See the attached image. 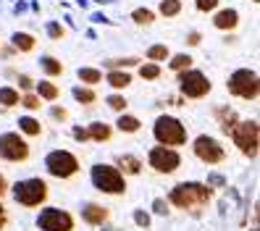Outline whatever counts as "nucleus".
Listing matches in <instances>:
<instances>
[{
    "label": "nucleus",
    "mask_w": 260,
    "mask_h": 231,
    "mask_svg": "<svg viewBox=\"0 0 260 231\" xmlns=\"http://www.w3.org/2000/svg\"><path fill=\"white\" fill-rule=\"evenodd\" d=\"M152 210H155L158 215H166V213H168V203H166V200H160V197H158L155 203H152Z\"/></svg>",
    "instance_id": "nucleus-39"
},
{
    "label": "nucleus",
    "mask_w": 260,
    "mask_h": 231,
    "mask_svg": "<svg viewBox=\"0 0 260 231\" xmlns=\"http://www.w3.org/2000/svg\"><path fill=\"white\" fill-rule=\"evenodd\" d=\"M116 129L118 131H124V134H137L142 129V121L137 118V116H129V113H121L118 121H116Z\"/></svg>",
    "instance_id": "nucleus-21"
},
{
    "label": "nucleus",
    "mask_w": 260,
    "mask_h": 231,
    "mask_svg": "<svg viewBox=\"0 0 260 231\" xmlns=\"http://www.w3.org/2000/svg\"><path fill=\"white\" fill-rule=\"evenodd\" d=\"M29 155H32V147H29V142L24 140L21 134H0V158L8 160V163H24L29 160Z\"/></svg>",
    "instance_id": "nucleus-9"
},
{
    "label": "nucleus",
    "mask_w": 260,
    "mask_h": 231,
    "mask_svg": "<svg viewBox=\"0 0 260 231\" xmlns=\"http://www.w3.org/2000/svg\"><path fill=\"white\" fill-rule=\"evenodd\" d=\"M48 181L45 179H24L13 184V200L24 208H40L48 200Z\"/></svg>",
    "instance_id": "nucleus-6"
},
{
    "label": "nucleus",
    "mask_w": 260,
    "mask_h": 231,
    "mask_svg": "<svg viewBox=\"0 0 260 231\" xmlns=\"http://www.w3.org/2000/svg\"><path fill=\"white\" fill-rule=\"evenodd\" d=\"M145 55H147L150 63H166V60L171 58V50H168V45H150Z\"/></svg>",
    "instance_id": "nucleus-24"
},
{
    "label": "nucleus",
    "mask_w": 260,
    "mask_h": 231,
    "mask_svg": "<svg viewBox=\"0 0 260 231\" xmlns=\"http://www.w3.org/2000/svg\"><path fill=\"white\" fill-rule=\"evenodd\" d=\"M11 48L16 50V53H32V50L37 48V37L29 35V32H13Z\"/></svg>",
    "instance_id": "nucleus-16"
},
{
    "label": "nucleus",
    "mask_w": 260,
    "mask_h": 231,
    "mask_svg": "<svg viewBox=\"0 0 260 231\" xmlns=\"http://www.w3.org/2000/svg\"><path fill=\"white\" fill-rule=\"evenodd\" d=\"M89 176H92L95 189H100V192H105V194H124V192H126V176L121 174L116 166L98 163Z\"/></svg>",
    "instance_id": "nucleus-4"
},
{
    "label": "nucleus",
    "mask_w": 260,
    "mask_h": 231,
    "mask_svg": "<svg viewBox=\"0 0 260 231\" xmlns=\"http://www.w3.org/2000/svg\"><path fill=\"white\" fill-rule=\"evenodd\" d=\"M108 218H111V210L103 208V205H98V203H87V205L82 208V221H84L87 226H103Z\"/></svg>",
    "instance_id": "nucleus-14"
},
{
    "label": "nucleus",
    "mask_w": 260,
    "mask_h": 231,
    "mask_svg": "<svg viewBox=\"0 0 260 231\" xmlns=\"http://www.w3.org/2000/svg\"><path fill=\"white\" fill-rule=\"evenodd\" d=\"M252 3H260V0H252Z\"/></svg>",
    "instance_id": "nucleus-45"
},
{
    "label": "nucleus",
    "mask_w": 260,
    "mask_h": 231,
    "mask_svg": "<svg viewBox=\"0 0 260 231\" xmlns=\"http://www.w3.org/2000/svg\"><path fill=\"white\" fill-rule=\"evenodd\" d=\"M216 121H218V126H221V131L223 134H229L234 126H237V121H239V116L232 111V108H226V105H218L216 108Z\"/></svg>",
    "instance_id": "nucleus-18"
},
{
    "label": "nucleus",
    "mask_w": 260,
    "mask_h": 231,
    "mask_svg": "<svg viewBox=\"0 0 260 231\" xmlns=\"http://www.w3.org/2000/svg\"><path fill=\"white\" fill-rule=\"evenodd\" d=\"M116 168L124 176H140L142 174V160L137 155H118L116 158Z\"/></svg>",
    "instance_id": "nucleus-15"
},
{
    "label": "nucleus",
    "mask_w": 260,
    "mask_h": 231,
    "mask_svg": "<svg viewBox=\"0 0 260 231\" xmlns=\"http://www.w3.org/2000/svg\"><path fill=\"white\" fill-rule=\"evenodd\" d=\"M48 37L55 40V42H60V40L66 37V26L58 24V21H48Z\"/></svg>",
    "instance_id": "nucleus-35"
},
{
    "label": "nucleus",
    "mask_w": 260,
    "mask_h": 231,
    "mask_svg": "<svg viewBox=\"0 0 260 231\" xmlns=\"http://www.w3.org/2000/svg\"><path fill=\"white\" fill-rule=\"evenodd\" d=\"M19 100H21V95H19L16 87H11V84L0 87V105H3V108H16Z\"/></svg>",
    "instance_id": "nucleus-26"
},
{
    "label": "nucleus",
    "mask_w": 260,
    "mask_h": 231,
    "mask_svg": "<svg viewBox=\"0 0 260 231\" xmlns=\"http://www.w3.org/2000/svg\"><path fill=\"white\" fill-rule=\"evenodd\" d=\"M19 105L26 108V111H40V108H42V100L35 95V92H26V95L19 100Z\"/></svg>",
    "instance_id": "nucleus-34"
},
{
    "label": "nucleus",
    "mask_w": 260,
    "mask_h": 231,
    "mask_svg": "<svg viewBox=\"0 0 260 231\" xmlns=\"http://www.w3.org/2000/svg\"><path fill=\"white\" fill-rule=\"evenodd\" d=\"M168 60H171V63H168V69H171L174 74H179V71H187V69H192V63H194V58H192L189 53H179V55H171Z\"/></svg>",
    "instance_id": "nucleus-28"
},
{
    "label": "nucleus",
    "mask_w": 260,
    "mask_h": 231,
    "mask_svg": "<svg viewBox=\"0 0 260 231\" xmlns=\"http://www.w3.org/2000/svg\"><path fill=\"white\" fill-rule=\"evenodd\" d=\"M158 13L166 19H174L181 13V0H160L158 3Z\"/></svg>",
    "instance_id": "nucleus-31"
},
{
    "label": "nucleus",
    "mask_w": 260,
    "mask_h": 231,
    "mask_svg": "<svg viewBox=\"0 0 260 231\" xmlns=\"http://www.w3.org/2000/svg\"><path fill=\"white\" fill-rule=\"evenodd\" d=\"M40 69H42L45 74H48L50 79H53V76H60V74L66 71V66L60 63L58 58H53V55H42V58H40Z\"/></svg>",
    "instance_id": "nucleus-22"
},
{
    "label": "nucleus",
    "mask_w": 260,
    "mask_h": 231,
    "mask_svg": "<svg viewBox=\"0 0 260 231\" xmlns=\"http://www.w3.org/2000/svg\"><path fill=\"white\" fill-rule=\"evenodd\" d=\"M213 26L221 32H234L239 26V11L237 8H216L213 11Z\"/></svg>",
    "instance_id": "nucleus-13"
},
{
    "label": "nucleus",
    "mask_w": 260,
    "mask_h": 231,
    "mask_svg": "<svg viewBox=\"0 0 260 231\" xmlns=\"http://www.w3.org/2000/svg\"><path fill=\"white\" fill-rule=\"evenodd\" d=\"M45 168H48L50 176L66 181V179H74L79 174V158L69 150H53L50 155L45 158Z\"/></svg>",
    "instance_id": "nucleus-8"
},
{
    "label": "nucleus",
    "mask_w": 260,
    "mask_h": 231,
    "mask_svg": "<svg viewBox=\"0 0 260 231\" xmlns=\"http://www.w3.org/2000/svg\"><path fill=\"white\" fill-rule=\"evenodd\" d=\"M155 16H158V13L152 8H134L132 11V21L140 24V26H150L152 21H155Z\"/></svg>",
    "instance_id": "nucleus-30"
},
{
    "label": "nucleus",
    "mask_w": 260,
    "mask_h": 231,
    "mask_svg": "<svg viewBox=\"0 0 260 231\" xmlns=\"http://www.w3.org/2000/svg\"><path fill=\"white\" fill-rule=\"evenodd\" d=\"M200 42H203V35L200 32H189L187 35V45H189V48H197Z\"/></svg>",
    "instance_id": "nucleus-41"
},
{
    "label": "nucleus",
    "mask_w": 260,
    "mask_h": 231,
    "mask_svg": "<svg viewBox=\"0 0 260 231\" xmlns=\"http://www.w3.org/2000/svg\"><path fill=\"white\" fill-rule=\"evenodd\" d=\"M147 160H150V168H155L158 174H174V171H179V166H181L179 150H174V147H163V145L152 147V150H150V155H147Z\"/></svg>",
    "instance_id": "nucleus-12"
},
{
    "label": "nucleus",
    "mask_w": 260,
    "mask_h": 231,
    "mask_svg": "<svg viewBox=\"0 0 260 231\" xmlns=\"http://www.w3.org/2000/svg\"><path fill=\"white\" fill-rule=\"evenodd\" d=\"M192 152H194L197 160H203L208 166H218V163L226 160V150L221 147V142L213 140V137H208V134H200L192 142Z\"/></svg>",
    "instance_id": "nucleus-10"
},
{
    "label": "nucleus",
    "mask_w": 260,
    "mask_h": 231,
    "mask_svg": "<svg viewBox=\"0 0 260 231\" xmlns=\"http://www.w3.org/2000/svg\"><path fill=\"white\" fill-rule=\"evenodd\" d=\"M176 79H179V92H181V97H184V100H203L208 92L213 89L210 79L203 71H197V69L179 71Z\"/></svg>",
    "instance_id": "nucleus-7"
},
{
    "label": "nucleus",
    "mask_w": 260,
    "mask_h": 231,
    "mask_svg": "<svg viewBox=\"0 0 260 231\" xmlns=\"http://www.w3.org/2000/svg\"><path fill=\"white\" fill-rule=\"evenodd\" d=\"M76 76H79V82H82L84 87H95V84L103 82V71H100V69H92V66L79 69V71H76Z\"/></svg>",
    "instance_id": "nucleus-23"
},
{
    "label": "nucleus",
    "mask_w": 260,
    "mask_h": 231,
    "mask_svg": "<svg viewBox=\"0 0 260 231\" xmlns=\"http://www.w3.org/2000/svg\"><path fill=\"white\" fill-rule=\"evenodd\" d=\"M105 82H108L113 89H126V87L132 84V74L124 71V69H116V71L105 74Z\"/></svg>",
    "instance_id": "nucleus-20"
},
{
    "label": "nucleus",
    "mask_w": 260,
    "mask_h": 231,
    "mask_svg": "<svg viewBox=\"0 0 260 231\" xmlns=\"http://www.w3.org/2000/svg\"><path fill=\"white\" fill-rule=\"evenodd\" d=\"M71 95H74V100L76 103H82V105H92V103H98V92L92 89V87H74L71 89Z\"/></svg>",
    "instance_id": "nucleus-25"
},
{
    "label": "nucleus",
    "mask_w": 260,
    "mask_h": 231,
    "mask_svg": "<svg viewBox=\"0 0 260 231\" xmlns=\"http://www.w3.org/2000/svg\"><path fill=\"white\" fill-rule=\"evenodd\" d=\"M71 134H74V140H76V142H87V140H89V134H87V129H79V126H76V129H74Z\"/></svg>",
    "instance_id": "nucleus-42"
},
{
    "label": "nucleus",
    "mask_w": 260,
    "mask_h": 231,
    "mask_svg": "<svg viewBox=\"0 0 260 231\" xmlns=\"http://www.w3.org/2000/svg\"><path fill=\"white\" fill-rule=\"evenodd\" d=\"M105 103H108V108H111V111H116V113H126V108H129V103H126L124 95H108V97H105Z\"/></svg>",
    "instance_id": "nucleus-33"
},
{
    "label": "nucleus",
    "mask_w": 260,
    "mask_h": 231,
    "mask_svg": "<svg viewBox=\"0 0 260 231\" xmlns=\"http://www.w3.org/2000/svg\"><path fill=\"white\" fill-rule=\"evenodd\" d=\"M152 137L163 147H181L187 145V126L174 116H160L152 126Z\"/></svg>",
    "instance_id": "nucleus-2"
},
{
    "label": "nucleus",
    "mask_w": 260,
    "mask_h": 231,
    "mask_svg": "<svg viewBox=\"0 0 260 231\" xmlns=\"http://www.w3.org/2000/svg\"><path fill=\"white\" fill-rule=\"evenodd\" d=\"M218 6H221V0H194V8L200 13H213Z\"/></svg>",
    "instance_id": "nucleus-36"
},
{
    "label": "nucleus",
    "mask_w": 260,
    "mask_h": 231,
    "mask_svg": "<svg viewBox=\"0 0 260 231\" xmlns=\"http://www.w3.org/2000/svg\"><path fill=\"white\" fill-rule=\"evenodd\" d=\"M87 134L92 142H108L113 137V126L105 124V121H92V124L87 126Z\"/></svg>",
    "instance_id": "nucleus-19"
},
{
    "label": "nucleus",
    "mask_w": 260,
    "mask_h": 231,
    "mask_svg": "<svg viewBox=\"0 0 260 231\" xmlns=\"http://www.w3.org/2000/svg\"><path fill=\"white\" fill-rule=\"evenodd\" d=\"M6 223H8V213H6V208H3V203H0V231L6 228Z\"/></svg>",
    "instance_id": "nucleus-44"
},
{
    "label": "nucleus",
    "mask_w": 260,
    "mask_h": 231,
    "mask_svg": "<svg viewBox=\"0 0 260 231\" xmlns=\"http://www.w3.org/2000/svg\"><path fill=\"white\" fill-rule=\"evenodd\" d=\"M210 200H213V189L197 181H181L168 192V203L179 210H189V213H200Z\"/></svg>",
    "instance_id": "nucleus-1"
},
{
    "label": "nucleus",
    "mask_w": 260,
    "mask_h": 231,
    "mask_svg": "<svg viewBox=\"0 0 260 231\" xmlns=\"http://www.w3.org/2000/svg\"><path fill=\"white\" fill-rule=\"evenodd\" d=\"M160 74H163L160 63H140V76H142V79H147V82H155Z\"/></svg>",
    "instance_id": "nucleus-32"
},
{
    "label": "nucleus",
    "mask_w": 260,
    "mask_h": 231,
    "mask_svg": "<svg viewBox=\"0 0 260 231\" xmlns=\"http://www.w3.org/2000/svg\"><path fill=\"white\" fill-rule=\"evenodd\" d=\"M19 129H21V134H26V137H40V134H42L40 121H37V118H32V116L19 118Z\"/></svg>",
    "instance_id": "nucleus-29"
},
{
    "label": "nucleus",
    "mask_w": 260,
    "mask_h": 231,
    "mask_svg": "<svg viewBox=\"0 0 260 231\" xmlns=\"http://www.w3.org/2000/svg\"><path fill=\"white\" fill-rule=\"evenodd\" d=\"M229 95L242 97V100H257L260 95V79H257V71L252 69H237L226 82Z\"/></svg>",
    "instance_id": "nucleus-5"
},
{
    "label": "nucleus",
    "mask_w": 260,
    "mask_h": 231,
    "mask_svg": "<svg viewBox=\"0 0 260 231\" xmlns=\"http://www.w3.org/2000/svg\"><path fill=\"white\" fill-rule=\"evenodd\" d=\"M16 84H19V89H24V92H35V79L29 74H19L16 76Z\"/></svg>",
    "instance_id": "nucleus-37"
},
{
    "label": "nucleus",
    "mask_w": 260,
    "mask_h": 231,
    "mask_svg": "<svg viewBox=\"0 0 260 231\" xmlns=\"http://www.w3.org/2000/svg\"><path fill=\"white\" fill-rule=\"evenodd\" d=\"M142 60L140 58H134V55H129V58H111V60H105V69L108 71H116V69H124V71H129L132 66H140Z\"/></svg>",
    "instance_id": "nucleus-27"
},
{
    "label": "nucleus",
    "mask_w": 260,
    "mask_h": 231,
    "mask_svg": "<svg viewBox=\"0 0 260 231\" xmlns=\"http://www.w3.org/2000/svg\"><path fill=\"white\" fill-rule=\"evenodd\" d=\"M35 95L45 103H55L60 97V89L58 84H53L50 79H42V82H35Z\"/></svg>",
    "instance_id": "nucleus-17"
},
{
    "label": "nucleus",
    "mask_w": 260,
    "mask_h": 231,
    "mask_svg": "<svg viewBox=\"0 0 260 231\" xmlns=\"http://www.w3.org/2000/svg\"><path fill=\"white\" fill-rule=\"evenodd\" d=\"M50 113H53V118H55V121H69V111H66V108H58V105H55Z\"/></svg>",
    "instance_id": "nucleus-40"
},
{
    "label": "nucleus",
    "mask_w": 260,
    "mask_h": 231,
    "mask_svg": "<svg viewBox=\"0 0 260 231\" xmlns=\"http://www.w3.org/2000/svg\"><path fill=\"white\" fill-rule=\"evenodd\" d=\"M8 192H11V189H8V179H6L3 174H0V200H3Z\"/></svg>",
    "instance_id": "nucleus-43"
},
{
    "label": "nucleus",
    "mask_w": 260,
    "mask_h": 231,
    "mask_svg": "<svg viewBox=\"0 0 260 231\" xmlns=\"http://www.w3.org/2000/svg\"><path fill=\"white\" fill-rule=\"evenodd\" d=\"M232 142L239 147L244 158L255 160L257 158V147H260V126L257 121H237V126L229 131Z\"/></svg>",
    "instance_id": "nucleus-3"
},
{
    "label": "nucleus",
    "mask_w": 260,
    "mask_h": 231,
    "mask_svg": "<svg viewBox=\"0 0 260 231\" xmlns=\"http://www.w3.org/2000/svg\"><path fill=\"white\" fill-rule=\"evenodd\" d=\"M74 215L60 208H45L37 218L40 231H74Z\"/></svg>",
    "instance_id": "nucleus-11"
},
{
    "label": "nucleus",
    "mask_w": 260,
    "mask_h": 231,
    "mask_svg": "<svg viewBox=\"0 0 260 231\" xmlns=\"http://www.w3.org/2000/svg\"><path fill=\"white\" fill-rule=\"evenodd\" d=\"M134 223L142 226V228H150V215L142 213V210H137V213H134Z\"/></svg>",
    "instance_id": "nucleus-38"
}]
</instances>
